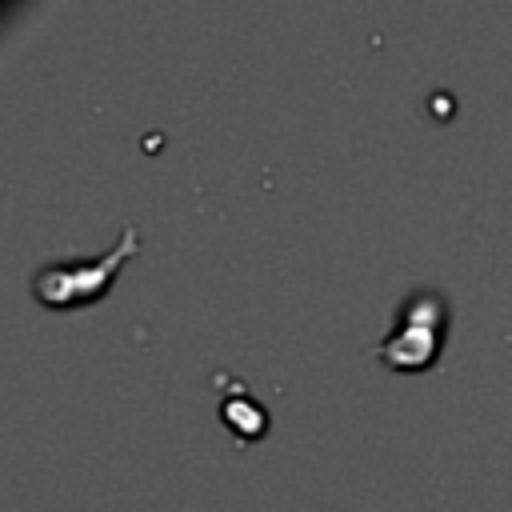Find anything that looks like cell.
I'll list each match as a JSON object with an SVG mask.
<instances>
[{
	"label": "cell",
	"instance_id": "cell-3",
	"mask_svg": "<svg viewBox=\"0 0 512 512\" xmlns=\"http://www.w3.org/2000/svg\"><path fill=\"white\" fill-rule=\"evenodd\" d=\"M220 416H224V424H232L244 440H248V436H260V432L268 428V416H264V408H260L252 396H236V400H228V404L220 408Z\"/></svg>",
	"mask_w": 512,
	"mask_h": 512
},
{
	"label": "cell",
	"instance_id": "cell-1",
	"mask_svg": "<svg viewBox=\"0 0 512 512\" xmlns=\"http://www.w3.org/2000/svg\"><path fill=\"white\" fill-rule=\"evenodd\" d=\"M136 252H140V232H136V224H124L120 228V240L104 256H76V260H52V264H44L32 276V292L48 308H84V304L100 300L112 288L116 272Z\"/></svg>",
	"mask_w": 512,
	"mask_h": 512
},
{
	"label": "cell",
	"instance_id": "cell-2",
	"mask_svg": "<svg viewBox=\"0 0 512 512\" xmlns=\"http://www.w3.org/2000/svg\"><path fill=\"white\" fill-rule=\"evenodd\" d=\"M444 328H448V308L436 292H420L404 304L396 328L376 344V356L388 368L400 372H424L440 360V344H444Z\"/></svg>",
	"mask_w": 512,
	"mask_h": 512
}]
</instances>
